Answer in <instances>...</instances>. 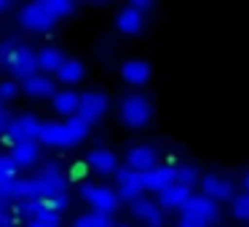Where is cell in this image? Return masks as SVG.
I'll return each mask as SVG.
<instances>
[{
	"label": "cell",
	"mask_w": 249,
	"mask_h": 227,
	"mask_svg": "<svg viewBox=\"0 0 249 227\" xmlns=\"http://www.w3.org/2000/svg\"><path fill=\"white\" fill-rule=\"evenodd\" d=\"M244 193H249V174L244 177Z\"/></svg>",
	"instance_id": "39"
},
{
	"label": "cell",
	"mask_w": 249,
	"mask_h": 227,
	"mask_svg": "<svg viewBox=\"0 0 249 227\" xmlns=\"http://www.w3.org/2000/svg\"><path fill=\"white\" fill-rule=\"evenodd\" d=\"M115 227H131V225H115Z\"/></svg>",
	"instance_id": "40"
},
{
	"label": "cell",
	"mask_w": 249,
	"mask_h": 227,
	"mask_svg": "<svg viewBox=\"0 0 249 227\" xmlns=\"http://www.w3.org/2000/svg\"><path fill=\"white\" fill-rule=\"evenodd\" d=\"M115 27H118L121 32H126V35H134V32H140V30L145 27V16H142L140 11H134L131 6H124L118 14H115Z\"/></svg>",
	"instance_id": "19"
},
{
	"label": "cell",
	"mask_w": 249,
	"mask_h": 227,
	"mask_svg": "<svg viewBox=\"0 0 249 227\" xmlns=\"http://www.w3.org/2000/svg\"><path fill=\"white\" fill-rule=\"evenodd\" d=\"M49 203L54 206L59 214H65V209L70 206V198H67V193H59V195H54V198H49Z\"/></svg>",
	"instance_id": "34"
},
{
	"label": "cell",
	"mask_w": 249,
	"mask_h": 227,
	"mask_svg": "<svg viewBox=\"0 0 249 227\" xmlns=\"http://www.w3.org/2000/svg\"><path fill=\"white\" fill-rule=\"evenodd\" d=\"M231 211L236 219H244L249 222V193H236L231 200Z\"/></svg>",
	"instance_id": "28"
},
{
	"label": "cell",
	"mask_w": 249,
	"mask_h": 227,
	"mask_svg": "<svg viewBox=\"0 0 249 227\" xmlns=\"http://www.w3.org/2000/svg\"><path fill=\"white\" fill-rule=\"evenodd\" d=\"M174 182H177V171H174V166H169V163H158L153 171L142 174V184H145V190H150V193H161V190L172 187Z\"/></svg>",
	"instance_id": "12"
},
{
	"label": "cell",
	"mask_w": 249,
	"mask_h": 227,
	"mask_svg": "<svg viewBox=\"0 0 249 227\" xmlns=\"http://www.w3.org/2000/svg\"><path fill=\"white\" fill-rule=\"evenodd\" d=\"M40 129H43V120H40L38 115L35 113H22V115H17V118H11L6 134L0 136V139L8 142L11 147L17 145V142H38Z\"/></svg>",
	"instance_id": "2"
},
{
	"label": "cell",
	"mask_w": 249,
	"mask_h": 227,
	"mask_svg": "<svg viewBox=\"0 0 249 227\" xmlns=\"http://www.w3.org/2000/svg\"><path fill=\"white\" fill-rule=\"evenodd\" d=\"M19 216L11 211V206H6V203H0V227H19Z\"/></svg>",
	"instance_id": "31"
},
{
	"label": "cell",
	"mask_w": 249,
	"mask_h": 227,
	"mask_svg": "<svg viewBox=\"0 0 249 227\" xmlns=\"http://www.w3.org/2000/svg\"><path fill=\"white\" fill-rule=\"evenodd\" d=\"M174 171H177V184H182V187H193V184H201V171L196 163H179V166H174Z\"/></svg>",
	"instance_id": "26"
},
{
	"label": "cell",
	"mask_w": 249,
	"mask_h": 227,
	"mask_svg": "<svg viewBox=\"0 0 249 227\" xmlns=\"http://www.w3.org/2000/svg\"><path fill=\"white\" fill-rule=\"evenodd\" d=\"M81 198L91 206V211H105V214H115L121 206L118 190L107 187V184H83Z\"/></svg>",
	"instance_id": "5"
},
{
	"label": "cell",
	"mask_w": 249,
	"mask_h": 227,
	"mask_svg": "<svg viewBox=\"0 0 249 227\" xmlns=\"http://www.w3.org/2000/svg\"><path fill=\"white\" fill-rule=\"evenodd\" d=\"M126 166L137 174H147L158 166V152L150 145H131L126 152Z\"/></svg>",
	"instance_id": "9"
},
{
	"label": "cell",
	"mask_w": 249,
	"mask_h": 227,
	"mask_svg": "<svg viewBox=\"0 0 249 227\" xmlns=\"http://www.w3.org/2000/svg\"><path fill=\"white\" fill-rule=\"evenodd\" d=\"M46 6H49V11L54 19L70 16V14L75 11V3H72V0H46Z\"/></svg>",
	"instance_id": "29"
},
{
	"label": "cell",
	"mask_w": 249,
	"mask_h": 227,
	"mask_svg": "<svg viewBox=\"0 0 249 227\" xmlns=\"http://www.w3.org/2000/svg\"><path fill=\"white\" fill-rule=\"evenodd\" d=\"M8 8H11V0H0V14L8 11Z\"/></svg>",
	"instance_id": "38"
},
{
	"label": "cell",
	"mask_w": 249,
	"mask_h": 227,
	"mask_svg": "<svg viewBox=\"0 0 249 227\" xmlns=\"http://www.w3.org/2000/svg\"><path fill=\"white\" fill-rule=\"evenodd\" d=\"M38 142L43 147H72L70 134H67V129H65V120H43Z\"/></svg>",
	"instance_id": "13"
},
{
	"label": "cell",
	"mask_w": 249,
	"mask_h": 227,
	"mask_svg": "<svg viewBox=\"0 0 249 227\" xmlns=\"http://www.w3.org/2000/svg\"><path fill=\"white\" fill-rule=\"evenodd\" d=\"M19 49V43L14 38H6V40H0V62H6L8 56L14 54V51Z\"/></svg>",
	"instance_id": "33"
},
{
	"label": "cell",
	"mask_w": 249,
	"mask_h": 227,
	"mask_svg": "<svg viewBox=\"0 0 249 227\" xmlns=\"http://www.w3.org/2000/svg\"><path fill=\"white\" fill-rule=\"evenodd\" d=\"M22 200V193H19V177L17 179H3L0 182V203L14 206Z\"/></svg>",
	"instance_id": "27"
},
{
	"label": "cell",
	"mask_w": 249,
	"mask_h": 227,
	"mask_svg": "<svg viewBox=\"0 0 249 227\" xmlns=\"http://www.w3.org/2000/svg\"><path fill=\"white\" fill-rule=\"evenodd\" d=\"M3 67H6L11 75H17L19 81H24V78L38 72V51L30 49V46H19V49L3 62Z\"/></svg>",
	"instance_id": "7"
},
{
	"label": "cell",
	"mask_w": 249,
	"mask_h": 227,
	"mask_svg": "<svg viewBox=\"0 0 249 227\" xmlns=\"http://www.w3.org/2000/svg\"><path fill=\"white\" fill-rule=\"evenodd\" d=\"M107 113V97L102 91H83L81 102H78V115H81L86 123H94L102 115Z\"/></svg>",
	"instance_id": "11"
},
{
	"label": "cell",
	"mask_w": 249,
	"mask_h": 227,
	"mask_svg": "<svg viewBox=\"0 0 249 227\" xmlns=\"http://www.w3.org/2000/svg\"><path fill=\"white\" fill-rule=\"evenodd\" d=\"M67 56L62 54L59 46H43V49L38 51V72H56L59 70V65L65 62Z\"/></svg>",
	"instance_id": "21"
},
{
	"label": "cell",
	"mask_w": 249,
	"mask_h": 227,
	"mask_svg": "<svg viewBox=\"0 0 249 227\" xmlns=\"http://www.w3.org/2000/svg\"><path fill=\"white\" fill-rule=\"evenodd\" d=\"M54 75L59 78L62 83H78V81H83V75H86V67H83L81 59H75V56H67Z\"/></svg>",
	"instance_id": "22"
},
{
	"label": "cell",
	"mask_w": 249,
	"mask_h": 227,
	"mask_svg": "<svg viewBox=\"0 0 249 227\" xmlns=\"http://www.w3.org/2000/svg\"><path fill=\"white\" fill-rule=\"evenodd\" d=\"M19 22L22 27L33 30V32H43V30H51L56 19L51 16L46 0H35V3H27V6L19 11Z\"/></svg>",
	"instance_id": "6"
},
{
	"label": "cell",
	"mask_w": 249,
	"mask_h": 227,
	"mask_svg": "<svg viewBox=\"0 0 249 227\" xmlns=\"http://www.w3.org/2000/svg\"><path fill=\"white\" fill-rule=\"evenodd\" d=\"M153 118V102L140 91H131L121 99V120L131 129H142Z\"/></svg>",
	"instance_id": "1"
},
{
	"label": "cell",
	"mask_w": 249,
	"mask_h": 227,
	"mask_svg": "<svg viewBox=\"0 0 249 227\" xmlns=\"http://www.w3.org/2000/svg\"><path fill=\"white\" fill-rule=\"evenodd\" d=\"M35 182H38V187H40V193H43V200H49V198H54V195H59V193H65V187H67V179H65V166H62L59 161H49V163H43V166L35 171Z\"/></svg>",
	"instance_id": "4"
},
{
	"label": "cell",
	"mask_w": 249,
	"mask_h": 227,
	"mask_svg": "<svg viewBox=\"0 0 249 227\" xmlns=\"http://www.w3.org/2000/svg\"><path fill=\"white\" fill-rule=\"evenodd\" d=\"M86 166L94 168L97 174H115L118 171V158L107 147H91L86 155Z\"/></svg>",
	"instance_id": "14"
},
{
	"label": "cell",
	"mask_w": 249,
	"mask_h": 227,
	"mask_svg": "<svg viewBox=\"0 0 249 227\" xmlns=\"http://www.w3.org/2000/svg\"><path fill=\"white\" fill-rule=\"evenodd\" d=\"M179 216H188V219L201 222L204 227H209L212 222L220 216V206L214 203L212 198H206L204 193H190V198L179 206Z\"/></svg>",
	"instance_id": "3"
},
{
	"label": "cell",
	"mask_w": 249,
	"mask_h": 227,
	"mask_svg": "<svg viewBox=\"0 0 249 227\" xmlns=\"http://www.w3.org/2000/svg\"><path fill=\"white\" fill-rule=\"evenodd\" d=\"M22 91L30 97H54V81H51L46 72H35V75L24 78L22 81Z\"/></svg>",
	"instance_id": "18"
},
{
	"label": "cell",
	"mask_w": 249,
	"mask_h": 227,
	"mask_svg": "<svg viewBox=\"0 0 249 227\" xmlns=\"http://www.w3.org/2000/svg\"><path fill=\"white\" fill-rule=\"evenodd\" d=\"M190 193H193V190H188V187H182V184L174 182L172 187H166V190L158 193V206H161L163 211L166 209H179V206L190 198Z\"/></svg>",
	"instance_id": "20"
},
{
	"label": "cell",
	"mask_w": 249,
	"mask_h": 227,
	"mask_svg": "<svg viewBox=\"0 0 249 227\" xmlns=\"http://www.w3.org/2000/svg\"><path fill=\"white\" fill-rule=\"evenodd\" d=\"M70 227H115V219L113 214H105V211H86V214H78Z\"/></svg>",
	"instance_id": "23"
},
{
	"label": "cell",
	"mask_w": 249,
	"mask_h": 227,
	"mask_svg": "<svg viewBox=\"0 0 249 227\" xmlns=\"http://www.w3.org/2000/svg\"><path fill=\"white\" fill-rule=\"evenodd\" d=\"M8 155L14 158L19 168H30L40 161V142H17Z\"/></svg>",
	"instance_id": "15"
},
{
	"label": "cell",
	"mask_w": 249,
	"mask_h": 227,
	"mask_svg": "<svg viewBox=\"0 0 249 227\" xmlns=\"http://www.w3.org/2000/svg\"><path fill=\"white\" fill-rule=\"evenodd\" d=\"M19 94V83L17 81H0V102L14 99Z\"/></svg>",
	"instance_id": "32"
},
{
	"label": "cell",
	"mask_w": 249,
	"mask_h": 227,
	"mask_svg": "<svg viewBox=\"0 0 249 227\" xmlns=\"http://www.w3.org/2000/svg\"><path fill=\"white\" fill-rule=\"evenodd\" d=\"M27 227H54V225H46V222H38V219H30Z\"/></svg>",
	"instance_id": "37"
},
{
	"label": "cell",
	"mask_w": 249,
	"mask_h": 227,
	"mask_svg": "<svg viewBox=\"0 0 249 227\" xmlns=\"http://www.w3.org/2000/svg\"><path fill=\"white\" fill-rule=\"evenodd\" d=\"M129 6L134 8V11H140L142 16H145L147 11H153V0H131Z\"/></svg>",
	"instance_id": "35"
},
{
	"label": "cell",
	"mask_w": 249,
	"mask_h": 227,
	"mask_svg": "<svg viewBox=\"0 0 249 227\" xmlns=\"http://www.w3.org/2000/svg\"><path fill=\"white\" fill-rule=\"evenodd\" d=\"M78 102H81V94H75L72 88H56L54 97H51V107L65 118L78 115Z\"/></svg>",
	"instance_id": "17"
},
{
	"label": "cell",
	"mask_w": 249,
	"mask_h": 227,
	"mask_svg": "<svg viewBox=\"0 0 249 227\" xmlns=\"http://www.w3.org/2000/svg\"><path fill=\"white\" fill-rule=\"evenodd\" d=\"M65 129H67V134H70V142H72V145H78V142H83L89 136L91 123H86L81 115H70V118H65Z\"/></svg>",
	"instance_id": "25"
},
{
	"label": "cell",
	"mask_w": 249,
	"mask_h": 227,
	"mask_svg": "<svg viewBox=\"0 0 249 227\" xmlns=\"http://www.w3.org/2000/svg\"><path fill=\"white\" fill-rule=\"evenodd\" d=\"M121 75H124V81L131 83V86H142V83L150 81V62L126 59L124 65H121Z\"/></svg>",
	"instance_id": "16"
},
{
	"label": "cell",
	"mask_w": 249,
	"mask_h": 227,
	"mask_svg": "<svg viewBox=\"0 0 249 227\" xmlns=\"http://www.w3.org/2000/svg\"><path fill=\"white\" fill-rule=\"evenodd\" d=\"M19 171H22V168L14 163V158L8 155V152H0V182H3V179H17Z\"/></svg>",
	"instance_id": "30"
},
{
	"label": "cell",
	"mask_w": 249,
	"mask_h": 227,
	"mask_svg": "<svg viewBox=\"0 0 249 227\" xmlns=\"http://www.w3.org/2000/svg\"><path fill=\"white\" fill-rule=\"evenodd\" d=\"M131 214L137 216L140 222H145L147 227H163V219H166V214H163V209L158 206V200L147 198V195H142V198H137L134 203L129 206Z\"/></svg>",
	"instance_id": "10"
},
{
	"label": "cell",
	"mask_w": 249,
	"mask_h": 227,
	"mask_svg": "<svg viewBox=\"0 0 249 227\" xmlns=\"http://www.w3.org/2000/svg\"><path fill=\"white\" fill-rule=\"evenodd\" d=\"M115 177V184L121 187H129V190H140V193H145V184H142V174L131 171L129 166H118V171L113 174Z\"/></svg>",
	"instance_id": "24"
},
{
	"label": "cell",
	"mask_w": 249,
	"mask_h": 227,
	"mask_svg": "<svg viewBox=\"0 0 249 227\" xmlns=\"http://www.w3.org/2000/svg\"><path fill=\"white\" fill-rule=\"evenodd\" d=\"M201 193L206 195V198H212L214 203H220V200H233V195H236V190H233V182L228 177H222V174H204L201 177Z\"/></svg>",
	"instance_id": "8"
},
{
	"label": "cell",
	"mask_w": 249,
	"mask_h": 227,
	"mask_svg": "<svg viewBox=\"0 0 249 227\" xmlns=\"http://www.w3.org/2000/svg\"><path fill=\"white\" fill-rule=\"evenodd\" d=\"M8 123H11V118H8V110L3 107V102H0V136L6 134V129H8Z\"/></svg>",
	"instance_id": "36"
}]
</instances>
